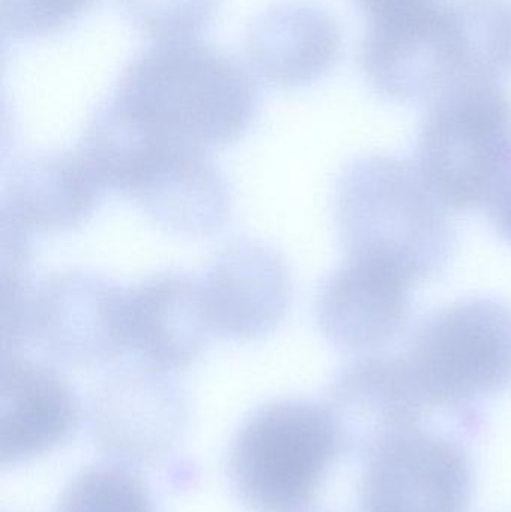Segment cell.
Here are the masks:
<instances>
[{"label":"cell","instance_id":"obj_2","mask_svg":"<svg viewBox=\"0 0 511 512\" xmlns=\"http://www.w3.org/2000/svg\"><path fill=\"white\" fill-rule=\"evenodd\" d=\"M447 212L416 165L395 156H363L336 185V224L348 259L411 285L438 276L452 258L455 233Z\"/></svg>","mask_w":511,"mask_h":512},{"label":"cell","instance_id":"obj_4","mask_svg":"<svg viewBox=\"0 0 511 512\" xmlns=\"http://www.w3.org/2000/svg\"><path fill=\"white\" fill-rule=\"evenodd\" d=\"M342 450L324 403L279 399L258 406L228 451V478L251 512H299L309 507Z\"/></svg>","mask_w":511,"mask_h":512},{"label":"cell","instance_id":"obj_23","mask_svg":"<svg viewBox=\"0 0 511 512\" xmlns=\"http://www.w3.org/2000/svg\"><path fill=\"white\" fill-rule=\"evenodd\" d=\"M491 219L498 233L511 243V179L491 204Z\"/></svg>","mask_w":511,"mask_h":512},{"label":"cell","instance_id":"obj_9","mask_svg":"<svg viewBox=\"0 0 511 512\" xmlns=\"http://www.w3.org/2000/svg\"><path fill=\"white\" fill-rule=\"evenodd\" d=\"M360 512H467L473 469L458 436L425 430L363 459Z\"/></svg>","mask_w":511,"mask_h":512},{"label":"cell","instance_id":"obj_13","mask_svg":"<svg viewBox=\"0 0 511 512\" xmlns=\"http://www.w3.org/2000/svg\"><path fill=\"white\" fill-rule=\"evenodd\" d=\"M362 66L369 84L384 98H435L455 80L443 3L371 23Z\"/></svg>","mask_w":511,"mask_h":512},{"label":"cell","instance_id":"obj_17","mask_svg":"<svg viewBox=\"0 0 511 512\" xmlns=\"http://www.w3.org/2000/svg\"><path fill=\"white\" fill-rule=\"evenodd\" d=\"M105 189L80 156L47 153L18 164L2 192V225L32 234L65 233L83 225Z\"/></svg>","mask_w":511,"mask_h":512},{"label":"cell","instance_id":"obj_12","mask_svg":"<svg viewBox=\"0 0 511 512\" xmlns=\"http://www.w3.org/2000/svg\"><path fill=\"white\" fill-rule=\"evenodd\" d=\"M80 399L56 367L3 354L0 465L15 468L68 442L80 424Z\"/></svg>","mask_w":511,"mask_h":512},{"label":"cell","instance_id":"obj_6","mask_svg":"<svg viewBox=\"0 0 511 512\" xmlns=\"http://www.w3.org/2000/svg\"><path fill=\"white\" fill-rule=\"evenodd\" d=\"M323 403L335 421L342 450L360 459L402 436L435 430L462 438L480 426L474 406L438 405L404 357L369 354L351 361L335 376Z\"/></svg>","mask_w":511,"mask_h":512},{"label":"cell","instance_id":"obj_14","mask_svg":"<svg viewBox=\"0 0 511 512\" xmlns=\"http://www.w3.org/2000/svg\"><path fill=\"white\" fill-rule=\"evenodd\" d=\"M411 286L398 274L348 259L318 291V325L336 348L372 354L407 327Z\"/></svg>","mask_w":511,"mask_h":512},{"label":"cell","instance_id":"obj_1","mask_svg":"<svg viewBox=\"0 0 511 512\" xmlns=\"http://www.w3.org/2000/svg\"><path fill=\"white\" fill-rule=\"evenodd\" d=\"M110 99L153 137L206 152L239 141L260 110L249 72L198 38L155 42Z\"/></svg>","mask_w":511,"mask_h":512},{"label":"cell","instance_id":"obj_5","mask_svg":"<svg viewBox=\"0 0 511 512\" xmlns=\"http://www.w3.org/2000/svg\"><path fill=\"white\" fill-rule=\"evenodd\" d=\"M404 360L444 408L503 393L511 387V306L476 297L437 310L411 333Z\"/></svg>","mask_w":511,"mask_h":512},{"label":"cell","instance_id":"obj_11","mask_svg":"<svg viewBox=\"0 0 511 512\" xmlns=\"http://www.w3.org/2000/svg\"><path fill=\"white\" fill-rule=\"evenodd\" d=\"M200 286L210 330L228 340L269 336L293 298V280L281 256L248 239L219 252Z\"/></svg>","mask_w":511,"mask_h":512},{"label":"cell","instance_id":"obj_8","mask_svg":"<svg viewBox=\"0 0 511 512\" xmlns=\"http://www.w3.org/2000/svg\"><path fill=\"white\" fill-rule=\"evenodd\" d=\"M87 421L93 444L108 462L138 469L162 462L179 447L188 429V402L170 375L138 363L96 385Z\"/></svg>","mask_w":511,"mask_h":512},{"label":"cell","instance_id":"obj_20","mask_svg":"<svg viewBox=\"0 0 511 512\" xmlns=\"http://www.w3.org/2000/svg\"><path fill=\"white\" fill-rule=\"evenodd\" d=\"M132 24L158 41L198 38L219 0H119Z\"/></svg>","mask_w":511,"mask_h":512},{"label":"cell","instance_id":"obj_7","mask_svg":"<svg viewBox=\"0 0 511 512\" xmlns=\"http://www.w3.org/2000/svg\"><path fill=\"white\" fill-rule=\"evenodd\" d=\"M129 288L90 271L51 274L24 295L27 342L72 367L104 366L129 351Z\"/></svg>","mask_w":511,"mask_h":512},{"label":"cell","instance_id":"obj_16","mask_svg":"<svg viewBox=\"0 0 511 512\" xmlns=\"http://www.w3.org/2000/svg\"><path fill=\"white\" fill-rule=\"evenodd\" d=\"M128 334L129 351L156 372L171 375L194 364L212 334L200 282L167 271L129 288Z\"/></svg>","mask_w":511,"mask_h":512},{"label":"cell","instance_id":"obj_19","mask_svg":"<svg viewBox=\"0 0 511 512\" xmlns=\"http://www.w3.org/2000/svg\"><path fill=\"white\" fill-rule=\"evenodd\" d=\"M56 512H156L137 469L105 462L78 472L60 495Z\"/></svg>","mask_w":511,"mask_h":512},{"label":"cell","instance_id":"obj_18","mask_svg":"<svg viewBox=\"0 0 511 512\" xmlns=\"http://www.w3.org/2000/svg\"><path fill=\"white\" fill-rule=\"evenodd\" d=\"M444 23L455 81L500 83L511 72V0H450Z\"/></svg>","mask_w":511,"mask_h":512},{"label":"cell","instance_id":"obj_15","mask_svg":"<svg viewBox=\"0 0 511 512\" xmlns=\"http://www.w3.org/2000/svg\"><path fill=\"white\" fill-rule=\"evenodd\" d=\"M342 33L311 0H284L261 12L246 32L249 68L264 83L296 89L320 80L338 62Z\"/></svg>","mask_w":511,"mask_h":512},{"label":"cell","instance_id":"obj_21","mask_svg":"<svg viewBox=\"0 0 511 512\" xmlns=\"http://www.w3.org/2000/svg\"><path fill=\"white\" fill-rule=\"evenodd\" d=\"M98 0H2L3 33L14 41L45 38L65 29Z\"/></svg>","mask_w":511,"mask_h":512},{"label":"cell","instance_id":"obj_24","mask_svg":"<svg viewBox=\"0 0 511 512\" xmlns=\"http://www.w3.org/2000/svg\"><path fill=\"white\" fill-rule=\"evenodd\" d=\"M299 512H326V511H320V510H314V508H305V510L299 511Z\"/></svg>","mask_w":511,"mask_h":512},{"label":"cell","instance_id":"obj_22","mask_svg":"<svg viewBox=\"0 0 511 512\" xmlns=\"http://www.w3.org/2000/svg\"><path fill=\"white\" fill-rule=\"evenodd\" d=\"M360 8L375 21L389 20V18L401 17L434 5L435 0H356Z\"/></svg>","mask_w":511,"mask_h":512},{"label":"cell","instance_id":"obj_10","mask_svg":"<svg viewBox=\"0 0 511 512\" xmlns=\"http://www.w3.org/2000/svg\"><path fill=\"white\" fill-rule=\"evenodd\" d=\"M120 195L159 227L182 236H207L230 218V185L206 150L168 143L152 147Z\"/></svg>","mask_w":511,"mask_h":512},{"label":"cell","instance_id":"obj_3","mask_svg":"<svg viewBox=\"0 0 511 512\" xmlns=\"http://www.w3.org/2000/svg\"><path fill=\"white\" fill-rule=\"evenodd\" d=\"M417 170L449 210L491 207L511 179V95L494 81H456L432 102Z\"/></svg>","mask_w":511,"mask_h":512}]
</instances>
